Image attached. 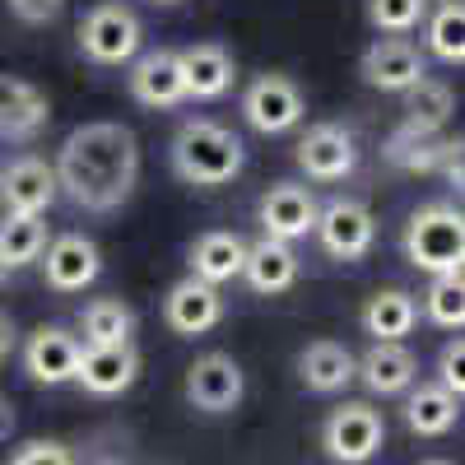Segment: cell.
Wrapping results in <instances>:
<instances>
[{
	"label": "cell",
	"mask_w": 465,
	"mask_h": 465,
	"mask_svg": "<svg viewBox=\"0 0 465 465\" xmlns=\"http://www.w3.org/2000/svg\"><path fill=\"white\" fill-rule=\"evenodd\" d=\"M140 372L135 344H84L80 363H74V381L89 396H122Z\"/></svg>",
	"instance_id": "11"
},
{
	"label": "cell",
	"mask_w": 465,
	"mask_h": 465,
	"mask_svg": "<svg viewBox=\"0 0 465 465\" xmlns=\"http://www.w3.org/2000/svg\"><path fill=\"white\" fill-rule=\"evenodd\" d=\"M419 322V307L405 289H377L363 307V331L372 340H405Z\"/></svg>",
	"instance_id": "25"
},
{
	"label": "cell",
	"mask_w": 465,
	"mask_h": 465,
	"mask_svg": "<svg viewBox=\"0 0 465 465\" xmlns=\"http://www.w3.org/2000/svg\"><path fill=\"white\" fill-rule=\"evenodd\" d=\"M52 103L47 94L19 80V74H0V140H33L47 126Z\"/></svg>",
	"instance_id": "17"
},
{
	"label": "cell",
	"mask_w": 465,
	"mask_h": 465,
	"mask_svg": "<svg viewBox=\"0 0 465 465\" xmlns=\"http://www.w3.org/2000/svg\"><path fill=\"white\" fill-rule=\"evenodd\" d=\"M10 465H74V456L61 442H28L10 456Z\"/></svg>",
	"instance_id": "34"
},
{
	"label": "cell",
	"mask_w": 465,
	"mask_h": 465,
	"mask_svg": "<svg viewBox=\"0 0 465 465\" xmlns=\"http://www.w3.org/2000/svg\"><path fill=\"white\" fill-rule=\"evenodd\" d=\"M47 284L56 293H80L89 289L98 275H103V256H98V242L84 238V232H65L47 247Z\"/></svg>",
	"instance_id": "14"
},
{
	"label": "cell",
	"mask_w": 465,
	"mask_h": 465,
	"mask_svg": "<svg viewBox=\"0 0 465 465\" xmlns=\"http://www.w3.org/2000/svg\"><path fill=\"white\" fill-rule=\"evenodd\" d=\"M219 317H223V293H219V284H205V280H196V275L177 280V284L168 289V298H163V322H168L177 335H205V331L219 326Z\"/></svg>",
	"instance_id": "13"
},
{
	"label": "cell",
	"mask_w": 465,
	"mask_h": 465,
	"mask_svg": "<svg viewBox=\"0 0 465 465\" xmlns=\"http://www.w3.org/2000/svg\"><path fill=\"white\" fill-rule=\"evenodd\" d=\"M429 52L447 65H460L465 61V10L460 0H442L429 19Z\"/></svg>",
	"instance_id": "30"
},
{
	"label": "cell",
	"mask_w": 465,
	"mask_h": 465,
	"mask_svg": "<svg viewBox=\"0 0 465 465\" xmlns=\"http://www.w3.org/2000/svg\"><path fill=\"white\" fill-rule=\"evenodd\" d=\"M423 307H429V322L442 331H460L465 322V289L460 275H433L429 293H423Z\"/></svg>",
	"instance_id": "31"
},
{
	"label": "cell",
	"mask_w": 465,
	"mask_h": 465,
	"mask_svg": "<svg viewBox=\"0 0 465 465\" xmlns=\"http://www.w3.org/2000/svg\"><path fill=\"white\" fill-rule=\"evenodd\" d=\"M173 173L191 186H223L242 173L247 149L228 126L210 122V116H196V122H182L173 135Z\"/></svg>",
	"instance_id": "2"
},
{
	"label": "cell",
	"mask_w": 465,
	"mask_h": 465,
	"mask_svg": "<svg viewBox=\"0 0 465 465\" xmlns=\"http://www.w3.org/2000/svg\"><path fill=\"white\" fill-rule=\"evenodd\" d=\"M0 201L5 214H43L56 201V173L43 159H15L0 168Z\"/></svg>",
	"instance_id": "18"
},
{
	"label": "cell",
	"mask_w": 465,
	"mask_h": 465,
	"mask_svg": "<svg viewBox=\"0 0 465 465\" xmlns=\"http://www.w3.org/2000/svg\"><path fill=\"white\" fill-rule=\"evenodd\" d=\"M354 377L368 386L372 396H401V391H410L414 377H419V359L410 354L401 340H372V349L359 359Z\"/></svg>",
	"instance_id": "19"
},
{
	"label": "cell",
	"mask_w": 465,
	"mask_h": 465,
	"mask_svg": "<svg viewBox=\"0 0 465 465\" xmlns=\"http://www.w3.org/2000/svg\"><path fill=\"white\" fill-rule=\"evenodd\" d=\"M43 247H47L43 214H5V223H0V265L19 270L43 256Z\"/></svg>",
	"instance_id": "28"
},
{
	"label": "cell",
	"mask_w": 465,
	"mask_h": 465,
	"mask_svg": "<svg viewBox=\"0 0 465 465\" xmlns=\"http://www.w3.org/2000/svg\"><path fill=\"white\" fill-rule=\"evenodd\" d=\"M140 19L122 0H98V5L80 19V52L94 65H122L140 52Z\"/></svg>",
	"instance_id": "5"
},
{
	"label": "cell",
	"mask_w": 465,
	"mask_h": 465,
	"mask_svg": "<svg viewBox=\"0 0 465 465\" xmlns=\"http://www.w3.org/2000/svg\"><path fill=\"white\" fill-rule=\"evenodd\" d=\"M405 261L429 275H460L465 265V219L456 205H423L405 223Z\"/></svg>",
	"instance_id": "3"
},
{
	"label": "cell",
	"mask_w": 465,
	"mask_h": 465,
	"mask_svg": "<svg viewBox=\"0 0 465 465\" xmlns=\"http://www.w3.org/2000/svg\"><path fill=\"white\" fill-rule=\"evenodd\" d=\"M94 465H122V460H112V456H103V460H94Z\"/></svg>",
	"instance_id": "39"
},
{
	"label": "cell",
	"mask_w": 465,
	"mask_h": 465,
	"mask_svg": "<svg viewBox=\"0 0 465 465\" xmlns=\"http://www.w3.org/2000/svg\"><path fill=\"white\" fill-rule=\"evenodd\" d=\"M429 15V0H368V19L377 33H410Z\"/></svg>",
	"instance_id": "32"
},
{
	"label": "cell",
	"mask_w": 465,
	"mask_h": 465,
	"mask_svg": "<svg viewBox=\"0 0 465 465\" xmlns=\"http://www.w3.org/2000/svg\"><path fill=\"white\" fill-rule=\"evenodd\" d=\"M456 112V98L442 80H414L405 89V126H419V131H442Z\"/></svg>",
	"instance_id": "27"
},
{
	"label": "cell",
	"mask_w": 465,
	"mask_h": 465,
	"mask_svg": "<svg viewBox=\"0 0 465 465\" xmlns=\"http://www.w3.org/2000/svg\"><path fill=\"white\" fill-rule=\"evenodd\" d=\"M15 423H19V414H15V401H10V396H0V442H10Z\"/></svg>",
	"instance_id": "37"
},
{
	"label": "cell",
	"mask_w": 465,
	"mask_h": 465,
	"mask_svg": "<svg viewBox=\"0 0 465 465\" xmlns=\"http://www.w3.org/2000/svg\"><path fill=\"white\" fill-rule=\"evenodd\" d=\"M256 219L265 228V238H280V242H293V238H307L317 223V201L312 191L298 186V182H275L261 196L256 205Z\"/></svg>",
	"instance_id": "10"
},
{
	"label": "cell",
	"mask_w": 465,
	"mask_h": 465,
	"mask_svg": "<svg viewBox=\"0 0 465 465\" xmlns=\"http://www.w3.org/2000/svg\"><path fill=\"white\" fill-rule=\"evenodd\" d=\"M359 74H363V84H372L381 94H405L414 80L429 74V65H423L419 47L405 43V37H377L359 61Z\"/></svg>",
	"instance_id": "9"
},
{
	"label": "cell",
	"mask_w": 465,
	"mask_h": 465,
	"mask_svg": "<svg viewBox=\"0 0 465 465\" xmlns=\"http://www.w3.org/2000/svg\"><path fill=\"white\" fill-rule=\"evenodd\" d=\"M10 349H15V322H10L5 312H0V359H5Z\"/></svg>",
	"instance_id": "38"
},
{
	"label": "cell",
	"mask_w": 465,
	"mask_h": 465,
	"mask_svg": "<svg viewBox=\"0 0 465 465\" xmlns=\"http://www.w3.org/2000/svg\"><path fill=\"white\" fill-rule=\"evenodd\" d=\"M302 94L298 84L289 80V74H256V80L247 84L242 94V116H247V126L261 131V135H284L302 122Z\"/></svg>",
	"instance_id": "6"
},
{
	"label": "cell",
	"mask_w": 465,
	"mask_h": 465,
	"mask_svg": "<svg viewBox=\"0 0 465 465\" xmlns=\"http://www.w3.org/2000/svg\"><path fill=\"white\" fill-rule=\"evenodd\" d=\"M242 275L256 293H284L298 280V252L280 238H261L256 247H247Z\"/></svg>",
	"instance_id": "24"
},
{
	"label": "cell",
	"mask_w": 465,
	"mask_h": 465,
	"mask_svg": "<svg viewBox=\"0 0 465 465\" xmlns=\"http://www.w3.org/2000/svg\"><path fill=\"white\" fill-rule=\"evenodd\" d=\"M460 401L447 396L442 386H414L410 401H405V429L419 433V438H442L451 433V423H456V410Z\"/></svg>",
	"instance_id": "26"
},
{
	"label": "cell",
	"mask_w": 465,
	"mask_h": 465,
	"mask_svg": "<svg viewBox=\"0 0 465 465\" xmlns=\"http://www.w3.org/2000/svg\"><path fill=\"white\" fill-rule=\"evenodd\" d=\"M460 149H465V144H460V140H451V144H447V159H442V168H438L456 191H460Z\"/></svg>",
	"instance_id": "36"
},
{
	"label": "cell",
	"mask_w": 465,
	"mask_h": 465,
	"mask_svg": "<svg viewBox=\"0 0 465 465\" xmlns=\"http://www.w3.org/2000/svg\"><path fill=\"white\" fill-rule=\"evenodd\" d=\"M5 275H10V270H5V265H0V284H5Z\"/></svg>",
	"instance_id": "41"
},
{
	"label": "cell",
	"mask_w": 465,
	"mask_h": 465,
	"mask_svg": "<svg viewBox=\"0 0 465 465\" xmlns=\"http://www.w3.org/2000/svg\"><path fill=\"white\" fill-rule=\"evenodd\" d=\"M80 331H84V344H131L135 312L116 298H94L80 312Z\"/></svg>",
	"instance_id": "29"
},
{
	"label": "cell",
	"mask_w": 465,
	"mask_h": 465,
	"mask_svg": "<svg viewBox=\"0 0 465 465\" xmlns=\"http://www.w3.org/2000/svg\"><path fill=\"white\" fill-rule=\"evenodd\" d=\"M381 442H386V419L363 401L335 405L322 423V447L335 465H363L381 451Z\"/></svg>",
	"instance_id": "4"
},
{
	"label": "cell",
	"mask_w": 465,
	"mask_h": 465,
	"mask_svg": "<svg viewBox=\"0 0 465 465\" xmlns=\"http://www.w3.org/2000/svg\"><path fill=\"white\" fill-rule=\"evenodd\" d=\"M447 135L442 131H419V126H401L386 135V149H381V159L401 168V173H438L442 159H447Z\"/></svg>",
	"instance_id": "23"
},
{
	"label": "cell",
	"mask_w": 465,
	"mask_h": 465,
	"mask_svg": "<svg viewBox=\"0 0 465 465\" xmlns=\"http://www.w3.org/2000/svg\"><path fill=\"white\" fill-rule=\"evenodd\" d=\"M465 344H460V335H451L447 344H442V354H438V386L447 396H465Z\"/></svg>",
	"instance_id": "33"
},
{
	"label": "cell",
	"mask_w": 465,
	"mask_h": 465,
	"mask_svg": "<svg viewBox=\"0 0 465 465\" xmlns=\"http://www.w3.org/2000/svg\"><path fill=\"white\" fill-rule=\"evenodd\" d=\"M242 368L232 354H201L196 363L186 368V401L205 410V414H228V410H238L242 401Z\"/></svg>",
	"instance_id": "8"
},
{
	"label": "cell",
	"mask_w": 465,
	"mask_h": 465,
	"mask_svg": "<svg viewBox=\"0 0 465 465\" xmlns=\"http://www.w3.org/2000/svg\"><path fill=\"white\" fill-rule=\"evenodd\" d=\"M354 163H359L354 135L335 122H322L298 140V168L312 182H340V177L354 173Z\"/></svg>",
	"instance_id": "12"
},
{
	"label": "cell",
	"mask_w": 465,
	"mask_h": 465,
	"mask_svg": "<svg viewBox=\"0 0 465 465\" xmlns=\"http://www.w3.org/2000/svg\"><path fill=\"white\" fill-rule=\"evenodd\" d=\"M312 232L322 238V247L335 256V261H363L377 242V219L363 201H331L326 210H317V223Z\"/></svg>",
	"instance_id": "7"
},
{
	"label": "cell",
	"mask_w": 465,
	"mask_h": 465,
	"mask_svg": "<svg viewBox=\"0 0 465 465\" xmlns=\"http://www.w3.org/2000/svg\"><path fill=\"white\" fill-rule=\"evenodd\" d=\"M182 56V80H186V98H223L232 89V56L219 43H196L177 52Z\"/></svg>",
	"instance_id": "22"
},
{
	"label": "cell",
	"mask_w": 465,
	"mask_h": 465,
	"mask_svg": "<svg viewBox=\"0 0 465 465\" xmlns=\"http://www.w3.org/2000/svg\"><path fill=\"white\" fill-rule=\"evenodd\" d=\"M242 261H247V242L238 238V232H228V228L201 232V238L191 242V252H186L191 275L205 280V284H228V280H238V275H242Z\"/></svg>",
	"instance_id": "20"
},
{
	"label": "cell",
	"mask_w": 465,
	"mask_h": 465,
	"mask_svg": "<svg viewBox=\"0 0 465 465\" xmlns=\"http://www.w3.org/2000/svg\"><path fill=\"white\" fill-rule=\"evenodd\" d=\"M80 340H74L65 326H37L24 344V368L33 372V381L43 386H61L74 381V363H80Z\"/></svg>",
	"instance_id": "15"
},
{
	"label": "cell",
	"mask_w": 465,
	"mask_h": 465,
	"mask_svg": "<svg viewBox=\"0 0 465 465\" xmlns=\"http://www.w3.org/2000/svg\"><path fill=\"white\" fill-rule=\"evenodd\" d=\"M56 191L89 210L112 214L131 201L140 182V140L122 122H84L61 140L56 153Z\"/></svg>",
	"instance_id": "1"
},
{
	"label": "cell",
	"mask_w": 465,
	"mask_h": 465,
	"mask_svg": "<svg viewBox=\"0 0 465 465\" xmlns=\"http://www.w3.org/2000/svg\"><path fill=\"white\" fill-rule=\"evenodd\" d=\"M419 465H451V460H438V456H433V460H419Z\"/></svg>",
	"instance_id": "40"
},
{
	"label": "cell",
	"mask_w": 465,
	"mask_h": 465,
	"mask_svg": "<svg viewBox=\"0 0 465 465\" xmlns=\"http://www.w3.org/2000/svg\"><path fill=\"white\" fill-rule=\"evenodd\" d=\"M354 368H359V359L349 354L344 344H335V340H312L298 354V377H302L307 391H317V396L344 391V386L354 381Z\"/></svg>",
	"instance_id": "21"
},
{
	"label": "cell",
	"mask_w": 465,
	"mask_h": 465,
	"mask_svg": "<svg viewBox=\"0 0 465 465\" xmlns=\"http://www.w3.org/2000/svg\"><path fill=\"white\" fill-rule=\"evenodd\" d=\"M61 10H65V0H10V15L19 24H33V28L61 19Z\"/></svg>",
	"instance_id": "35"
},
{
	"label": "cell",
	"mask_w": 465,
	"mask_h": 465,
	"mask_svg": "<svg viewBox=\"0 0 465 465\" xmlns=\"http://www.w3.org/2000/svg\"><path fill=\"white\" fill-rule=\"evenodd\" d=\"M131 98L140 107H177L186 98V80H182V56L159 47L144 52L131 65Z\"/></svg>",
	"instance_id": "16"
}]
</instances>
